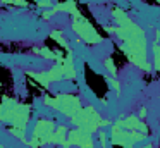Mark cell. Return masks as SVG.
<instances>
[{"instance_id": "cell-1", "label": "cell", "mask_w": 160, "mask_h": 148, "mask_svg": "<svg viewBox=\"0 0 160 148\" xmlns=\"http://www.w3.org/2000/svg\"><path fill=\"white\" fill-rule=\"evenodd\" d=\"M69 122L72 124L74 127H81V129L95 134V133H98L100 129H103V127L110 126L112 120L105 119V117L98 112L97 107L91 105V103H88V105H83L72 117H71Z\"/></svg>"}, {"instance_id": "cell-2", "label": "cell", "mask_w": 160, "mask_h": 148, "mask_svg": "<svg viewBox=\"0 0 160 148\" xmlns=\"http://www.w3.org/2000/svg\"><path fill=\"white\" fill-rule=\"evenodd\" d=\"M42 102L45 107L62 114L67 119H71L83 107V98L76 93H69V91H60L55 93V95H43Z\"/></svg>"}, {"instance_id": "cell-3", "label": "cell", "mask_w": 160, "mask_h": 148, "mask_svg": "<svg viewBox=\"0 0 160 148\" xmlns=\"http://www.w3.org/2000/svg\"><path fill=\"white\" fill-rule=\"evenodd\" d=\"M71 28L76 33V36L79 38L83 43L90 45V47H95V45H100L103 41V36L97 31V28L86 19V16H83L81 10H76V12L71 16Z\"/></svg>"}, {"instance_id": "cell-4", "label": "cell", "mask_w": 160, "mask_h": 148, "mask_svg": "<svg viewBox=\"0 0 160 148\" xmlns=\"http://www.w3.org/2000/svg\"><path fill=\"white\" fill-rule=\"evenodd\" d=\"M57 124L50 117H38L33 126L31 136L29 140H26V146L28 148H45L48 145H52V136L55 131Z\"/></svg>"}, {"instance_id": "cell-5", "label": "cell", "mask_w": 160, "mask_h": 148, "mask_svg": "<svg viewBox=\"0 0 160 148\" xmlns=\"http://www.w3.org/2000/svg\"><path fill=\"white\" fill-rule=\"evenodd\" d=\"M67 143L76 148H97L93 134L81 129V127H71L67 133Z\"/></svg>"}, {"instance_id": "cell-6", "label": "cell", "mask_w": 160, "mask_h": 148, "mask_svg": "<svg viewBox=\"0 0 160 148\" xmlns=\"http://www.w3.org/2000/svg\"><path fill=\"white\" fill-rule=\"evenodd\" d=\"M31 120V105L24 102H18L16 107L12 109L11 117H9V126L16 127H28V122Z\"/></svg>"}, {"instance_id": "cell-7", "label": "cell", "mask_w": 160, "mask_h": 148, "mask_svg": "<svg viewBox=\"0 0 160 148\" xmlns=\"http://www.w3.org/2000/svg\"><path fill=\"white\" fill-rule=\"evenodd\" d=\"M121 120L124 124L126 129L129 131H139V133H145L150 136V127L148 124L145 122V119H141L136 114H126V115H121Z\"/></svg>"}, {"instance_id": "cell-8", "label": "cell", "mask_w": 160, "mask_h": 148, "mask_svg": "<svg viewBox=\"0 0 160 148\" xmlns=\"http://www.w3.org/2000/svg\"><path fill=\"white\" fill-rule=\"evenodd\" d=\"M16 103H18V98H12V96H2L0 98V122H9V117H11V112L16 107Z\"/></svg>"}, {"instance_id": "cell-9", "label": "cell", "mask_w": 160, "mask_h": 148, "mask_svg": "<svg viewBox=\"0 0 160 148\" xmlns=\"http://www.w3.org/2000/svg\"><path fill=\"white\" fill-rule=\"evenodd\" d=\"M52 14L55 16V14H59V12H64V14H69V16H72L76 10H79L78 9V2L76 0H66V2H59V3H55V5L52 7Z\"/></svg>"}, {"instance_id": "cell-10", "label": "cell", "mask_w": 160, "mask_h": 148, "mask_svg": "<svg viewBox=\"0 0 160 148\" xmlns=\"http://www.w3.org/2000/svg\"><path fill=\"white\" fill-rule=\"evenodd\" d=\"M67 133H69V127L66 124H57L55 131H53V136H52V145H55V146L64 145L67 140Z\"/></svg>"}, {"instance_id": "cell-11", "label": "cell", "mask_w": 160, "mask_h": 148, "mask_svg": "<svg viewBox=\"0 0 160 148\" xmlns=\"http://www.w3.org/2000/svg\"><path fill=\"white\" fill-rule=\"evenodd\" d=\"M59 52L60 50H52V48H48V47H35V48H33V54H35V55L45 59V60H52V62H55Z\"/></svg>"}, {"instance_id": "cell-12", "label": "cell", "mask_w": 160, "mask_h": 148, "mask_svg": "<svg viewBox=\"0 0 160 148\" xmlns=\"http://www.w3.org/2000/svg\"><path fill=\"white\" fill-rule=\"evenodd\" d=\"M48 36L52 38L53 41H55L57 45H59L60 48H64V50H71V45H69V41H67V38L64 36V31L62 29H52L48 33Z\"/></svg>"}, {"instance_id": "cell-13", "label": "cell", "mask_w": 160, "mask_h": 148, "mask_svg": "<svg viewBox=\"0 0 160 148\" xmlns=\"http://www.w3.org/2000/svg\"><path fill=\"white\" fill-rule=\"evenodd\" d=\"M26 74H28L29 78H33L40 86H43V88H50V84H52L48 76H47V71H26Z\"/></svg>"}, {"instance_id": "cell-14", "label": "cell", "mask_w": 160, "mask_h": 148, "mask_svg": "<svg viewBox=\"0 0 160 148\" xmlns=\"http://www.w3.org/2000/svg\"><path fill=\"white\" fill-rule=\"evenodd\" d=\"M47 76H48L50 83H59V81H64V71L59 64L53 62V65H50L47 69Z\"/></svg>"}, {"instance_id": "cell-15", "label": "cell", "mask_w": 160, "mask_h": 148, "mask_svg": "<svg viewBox=\"0 0 160 148\" xmlns=\"http://www.w3.org/2000/svg\"><path fill=\"white\" fill-rule=\"evenodd\" d=\"M152 65H153V71L160 72V43L158 41H153L152 43Z\"/></svg>"}, {"instance_id": "cell-16", "label": "cell", "mask_w": 160, "mask_h": 148, "mask_svg": "<svg viewBox=\"0 0 160 148\" xmlns=\"http://www.w3.org/2000/svg\"><path fill=\"white\" fill-rule=\"evenodd\" d=\"M7 133L19 140L21 143H26V129L24 127H16V126H7Z\"/></svg>"}, {"instance_id": "cell-17", "label": "cell", "mask_w": 160, "mask_h": 148, "mask_svg": "<svg viewBox=\"0 0 160 148\" xmlns=\"http://www.w3.org/2000/svg\"><path fill=\"white\" fill-rule=\"evenodd\" d=\"M103 67L108 71V74L110 76H114V78H117V65H115V62H114V59L112 57H105L103 59Z\"/></svg>"}, {"instance_id": "cell-18", "label": "cell", "mask_w": 160, "mask_h": 148, "mask_svg": "<svg viewBox=\"0 0 160 148\" xmlns=\"http://www.w3.org/2000/svg\"><path fill=\"white\" fill-rule=\"evenodd\" d=\"M107 83H108V86H110L112 89H114L117 95H121V83H119V79L117 78H114V76H108L107 78Z\"/></svg>"}, {"instance_id": "cell-19", "label": "cell", "mask_w": 160, "mask_h": 148, "mask_svg": "<svg viewBox=\"0 0 160 148\" xmlns=\"http://www.w3.org/2000/svg\"><path fill=\"white\" fill-rule=\"evenodd\" d=\"M98 143H100L102 148H107V145H108V134L105 133V129L98 131Z\"/></svg>"}, {"instance_id": "cell-20", "label": "cell", "mask_w": 160, "mask_h": 148, "mask_svg": "<svg viewBox=\"0 0 160 148\" xmlns=\"http://www.w3.org/2000/svg\"><path fill=\"white\" fill-rule=\"evenodd\" d=\"M0 3L14 5V7H28V2H26V0H0Z\"/></svg>"}, {"instance_id": "cell-21", "label": "cell", "mask_w": 160, "mask_h": 148, "mask_svg": "<svg viewBox=\"0 0 160 148\" xmlns=\"http://www.w3.org/2000/svg\"><path fill=\"white\" fill-rule=\"evenodd\" d=\"M36 5H38L40 9H52L53 2L52 0H36Z\"/></svg>"}, {"instance_id": "cell-22", "label": "cell", "mask_w": 160, "mask_h": 148, "mask_svg": "<svg viewBox=\"0 0 160 148\" xmlns=\"http://www.w3.org/2000/svg\"><path fill=\"white\" fill-rule=\"evenodd\" d=\"M52 16H53V14H52V10H50V9H47V10H43V12H42L43 21H50V19H52Z\"/></svg>"}, {"instance_id": "cell-23", "label": "cell", "mask_w": 160, "mask_h": 148, "mask_svg": "<svg viewBox=\"0 0 160 148\" xmlns=\"http://www.w3.org/2000/svg\"><path fill=\"white\" fill-rule=\"evenodd\" d=\"M139 117H141V119H145L146 115H148V110L145 109V107H141V109H139V114H138Z\"/></svg>"}, {"instance_id": "cell-24", "label": "cell", "mask_w": 160, "mask_h": 148, "mask_svg": "<svg viewBox=\"0 0 160 148\" xmlns=\"http://www.w3.org/2000/svg\"><path fill=\"white\" fill-rule=\"evenodd\" d=\"M155 38H157V40H160V31L158 29H155Z\"/></svg>"}, {"instance_id": "cell-25", "label": "cell", "mask_w": 160, "mask_h": 148, "mask_svg": "<svg viewBox=\"0 0 160 148\" xmlns=\"http://www.w3.org/2000/svg\"><path fill=\"white\" fill-rule=\"evenodd\" d=\"M0 148H7V146H4V145H2V143H0Z\"/></svg>"}, {"instance_id": "cell-26", "label": "cell", "mask_w": 160, "mask_h": 148, "mask_svg": "<svg viewBox=\"0 0 160 148\" xmlns=\"http://www.w3.org/2000/svg\"><path fill=\"white\" fill-rule=\"evenodd\" d=\"M157 3H160V0H157Z\"/></svg>"}]
</instances>
